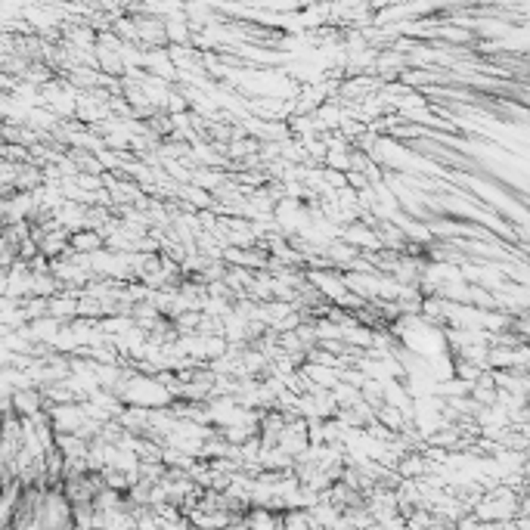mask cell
Masks as SVG:
<instances>
[{"mask_svg":"<svg viewBox=\"0 0 530 530\" xmlns=\"http://www.w3.org/2000/svg\"><path fill=\"white\" fill-rule=\"evenodd\" d=\"M12 400H16V407H19V413H35V409H37V403H41V400H37V394H35V391H19V394L16 397H12Z\"/></svg>","mask_w":530,"mask_h":530,"instance_id":"7a4b0ae2","label":"cell"},{"mask_svg":"<svg viewBox=\"0 0 530 530\" xmlns=\"http://www.w3.org/2000/svg\"><path fill=\"white\" fill-rule=\"evenodd\" d=\"M103 245L99 233H75L71 236V251H96Z\"/></svg>","mask_w":530,"mask_h":530,"instance_id":"6da1fadb","label":"cell"}]
</instances>
